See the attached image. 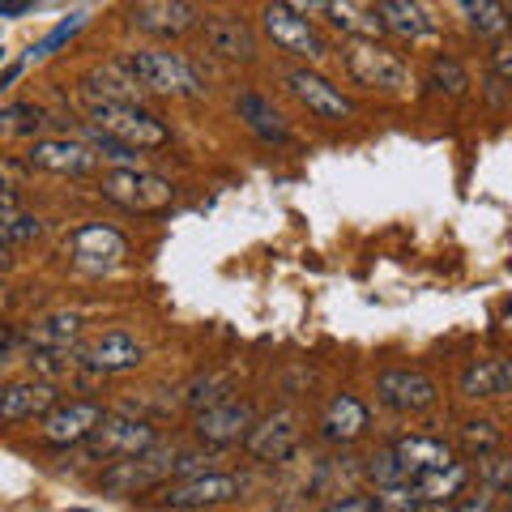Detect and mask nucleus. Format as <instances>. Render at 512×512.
I'll list each match as a JSON object with an SVG mask.
<instances>
[{
    "label": "nucleus",
    "mask_w": 512,
    "mask_h": 512,
    "mask_svg": "<svg viewBox=\"0 0 512 512\" xmlns=\"http://www.w3.org/2000/svg\"><path fill=\"white\" fill-rule=\"evenodd\" d=\"M99 192L111 205H120L128 214H141V218L167 214L175 205L171 180H163V175H154L146 167H111L99 180Z\"/></svg>",
    "instance_id": "2"
},
{
    "label": "nucleus",
    "mask_w": 512,
    "mask_h": 512,
    "mask_svg": "<svg viewBox=\"0 0 512 512\" xmlns=\"http://www.w3.org/2000/svg\"><path fill=\"white\" fill-rule=\"evenodd\" d=\"M214 453H180V457H171V478H192V474H205L214 466Z\"/></svg>",
    "instance_id": "39"
},
{
    "label": "nucleus",
    "mask_w": 512,
    "mask_h": 512,
    "mask_svg": "<svg viewBox=\"0 0 512 512\" xmlns=\"http://www.w3.org/2000/svg\"><path fill=\"white\" fill-rule=\"evenodd\" d=\"M5 333H9V325H5V320H0V338H5Z\"/></svg>",
    "instance_id": "47"
},
{
    "label": "nucleus",
    "mask_w": 512,
    "mask_h": 512,
    "mask_svg": "<svg viewBox=\"0 0 512 512\" xmlns=\"http://www.w3.org/2000/svg\"><path fill=\"white\" fill-rule=\"evenodd\" d=\"M0 205H18V192H13L5 180H0Z\"/></svg>",
    "instance_id": "45"
},
{
    "label": "nucleus",
    "mask_w": 512,
    "mask_h": 512,
    "mask_svg": "<svg viewBox=\"0 0 512 512\" xmlns=\"http://www.w3.org/2000/svg\"><path fill=\"white\" fill-rule=\"evenodd\" d=\"M500 427H495L491 419H470L461 423V448H466V457H487L500 448Z\"/></svg>",
    "instance_id": "31"
},
{
    "label": "nucleus",
    "mask_w": 512,
    "mask_h": 512,
    "mask_svg": "<svg viewBox=\"0 0 512 512\" xmlns=\"http://www.w3.org/2000/svg\"><path fill=\"white\" fill-rule=\"evenodd\" d=\"M43 124V111L35 103H9L0 111V137H30Z\"/></svg>",
    "instance_id": "33"
},
{
    "label": "nucleus",
    "mask_w": 512,
    "mask_h": 512,
    "mask_svg": "<svg viewBox=\"0 0 512 512\" xmlns=\"http://www.w3.org/2000/svg\"><path fill=\"white\" fill-rule=\"evenodd\" d=\"M342 60H346V73L367 90L397 94L410 86V69L397 60V52H389V47L376 39H350L342 47Z\"/></svg>",
    "instance_id": "4"
},
{
    "label": "nucleus",
    "mask_w": 512,
    "mask_h": 512,
    "mask_svg": "<svg viewBox=\"0 0 512 512\" xmlns=\"http://www.w3.org/2000/svg\"><path fill=\"white\" fill-rule=\"evenodd\" d=\"M508 26H512V18H508Z\"/></svg>",
    "instance_id": "49"
},
{
    "label": "nucleus",
    "mask_w": 512,
    "mask_h": 512,
    "mask_svg": "<svg viewBox=\"0 0 512 512\" xmlns=\"http://www.w3.org/2000/svg\"><path fill=\"white\" fill-rule=\"evenodd\" d=\"M201 35H205V47L218 56V60H239V64H248L256 60V30L244 22V18H231V13H218V18H205L201 26Z\"/></svg>",
    "instance_id": "19"
},
{
    "label": "nucleus",
    "mask_w": 512,
    "mask_h": 512,
    "mask_svg": "<svg viewBox=\"0 0 512 512\" xmlns=\"http://www.w3.org/2000/svg\"><path fill=\"white\" fill-rule=\"evenodd\" d=\"M0 56H5V43H0Z\"/></svg>",
    "instance_id": "48"
},
{
    "label": "nucleus",
    "mask_w": 512,
    "mask_h": 512,
    "mask_svg": "<svg viewBox=\"0 0 512 512\" xmlns=\"http://www.w3.org/2000/svg\"><path fill=\"white\" fill-rule=\"evenodd\" d=\"M163 444L158 431L146 419H128V414H111L90 431V440H82L77 448H86L90 461H116V457H133V453H146V448Z\"/></svg>",
    "instance_id": "6"
},
{
    "label": "nucleus",
    "mask_w": 512,
    "mask_h": 512,
    "mask_svg": "<svg viewBox=\"0 0 512 512\" xmlns=\"http://www.w3.org/2000/svg\"><path fill=\"white\" fill-rule=\"evenodd\" d=\"M43 235V218L18 210V205H0V244L5 248H26Z\"/></svg>",
    "instance_id": "30"
},
{
    "label": "nucleus",
    "mask_w": 512,
    "mask_h": 512,
    "mask_svg": "<svg viewBox=\"0 0 512 512\" xmlns=\"http://www.w3.org/2000/svg\"><path fill=\"white\" fill-rule=\"evenodd\" d=\"M376 13H380L384 30H393V35H402L410 43L436 35V18H431V9L423 0H380Z\"/></svg>",
    "instance_id": "21"
},
{
    "label": "nucleus",
    "mask_w": 512,
    "mask_h": 512,
    "mask_svg": "<svg viewBox=\"0 0 512 512\" xmlns=\"http://www.w3.org/2000/svg\"><path fill=\"white\" fill-rule=\"evenodd\" d=\"M376 508L380 512H414V508H423V504H419V491H414L410 478H402V483L376 487Z\"/></svg>",
    "instance_id": "35"
},
{
    "label": "nucleus",
    "mask_w": 512,
    "mask_h": 512,
    "mask_svg": "<svg viewBox=\"0 0 512 512\" xmlns=\"http://www.w3.org/2000/svg\"><path fill=\"white\" fill-rule=\"evenodd\" d=\"M367 427H372V410L355 393H338L320 414V436L329 444H355L367 436Z\"/></svg>",
    "instance_id": "20"
},
{
    "label": "nucleus",
    "mask_w": 512,
    "mask_h": 512,
    "mask_svg": "<svg viewBox=\"0 0 512 512\" xmlns=\"http://www.w3.org/2000/svg\"><path fill=\"white\" fill-rule=\"evenodd\" d=\"M30 350H77L82 342V316L77 312H52L30 329Z\"/></svg>",
    "instance_id": "27"
},
{
    "label": "nucleus",
    "mask_w": 512,
    "mask_h": 512,
    "mask_svg": "<svg viewBox=\"0 0 512 512\" xmlns=\"http://www.w3.org/2000/svg\"><path fill=\"white\" fill-rule=\"evenodd\" d=\"M141 363H146V346L124 329H111L103 338H94L90 346L77 350V367H86L94 376H120V372H133Z\"/></svg>",
    "instance_id": "16"
},
{
    "label": "nucleus",
    "mask_w": 512,
    "mask_h": 512,
    "mask_svg": "<svg viewBox=\"0 0 512 512\" xmlns=\"http://www.w3.org/2000/svg\"><path fill=\"white\" fill-rule=\"evenodd\" d=\"M128 256V239L107 227V222H82L73 235H69V261L82 269V274H111L120 269Z\"/></svg>",
    "instance_id": "8"
},
{
    "label": "nucleus",
    "mask_w": 512,
    "mask_h": 512,
    "mask_svg": "<svg viewBox=\"0 0 512 512\" xmlns=\"http://www.w3.org/2000/svg\"><path fill=\"white\" fill-rule=\"evenodd\" d=\"M478 478H483V487L487 491H508L512 495V461L508 457H478Z\"/></svg>",
    "instance_id": "37"
},
{
    "label": "nucleus",
    "mask_w": 512,
    "mask_h": 512,
    "mask_svg": "<svg viewBox=\"0 0 512 512\" xmlns=\"http://www.w3.org/2000/svg\"><path fill=\"white\" fill-rule=\"evenodd\" d=\"M86 26V18H82V13H73V18H64L56 30H52V35H43L35 47H30V52H35V56H52L56 52V47H64V43H69L73 35H77V30H82Z\"/></svg>",
    "instance_id": "38"
},
{
    "label": "nucleus",
    "mask_w": 512,
    "mask_h": 512,
    "mask_svg": "<svg viewBox=\"0 0 512 512\" xmlns=\"http://www.w3.org/2000/svg\"><path fill=\"white\" fill-rule=\"evenodd\" d=\"M60 402L56 380H18L0 389V423H35Z\"/></svg>",
    "instance_id": "18"
},
{
    "label": "nucleus",
    "mask_w": 512,
    "mask_h": 512,
    "mask_svg": "<svg viewBox=\"0 0 512 512\" xmlns=\"http://www.w3.org/2000/svg\"><path fill=\"white\" fill-rule=\"evenodd\" d=\"M82 94L86 103H137L141 86L133 82V73L124 69V64H99V69H90L82 77Z\"/></svg>",
    "instance_id": "22"
},
{
    "label": "nucleus",
    "mask_w": 512,
    "mask_h": 512,
    "mask_svg": "<svg viewBox=\"0 0 512 512\" xmlns=\"http://www.w3.org/2000/svg\"><path fill=\"white\" fill-rule=\"evenodd\" d=\"M376 508V495H342V500H329V512H367Z\"/></svg>",
    "instance_id": "41"
},
{
    "label": "nucleus",
    "mask_w": 512,
    "mask_h": 512,
    "mask_svg": "<svg viewBox=\"0 0 512 512\" xmlns=\"http://www.w3.org/2000/svg\"><path fill=\"white\" fill-rule=\"evenodd\" d=\"M491 69H495V77H500L504 86H512V43H508V39H504V43H495Z\"/></svg>",
    "instance_id": "40"
},
{
    "label": "nucleus",
    "mask_w": 512,
    "mask_h": 512,
    "mask_svg": "<svg viewBox=\"0 0 512 512\" xmlns=\"http://www.w3.org/2000/svg\"><path fill=\"white\" fill-rule=\"evenodd\" d=\"M107 419L103 402H90V397H77V402H56L43 414L39 436L47 448H77L82 440H90V431Z\"/></svg>",
    "instance_id": "11"
},
{
    "label": "nucleus",
    "mask_w": 512,
    "mask_h": 512,
    "mask_svg": "<svg viewBox=\"0 0 512 512\" xmlns=\"http://www.w3.org/2000/svg\"><path fill=\"white\" fill-rule=\"evenodd\" d=\"M393 453H397V461H402L406 478L427 474V470H444V466L457 461L453 448H448L444 440H436V436H402L393 444Z\"/></svg>",
    "instance_id": "25"
},
{
    "label": "nucleus",
    "mask_w": 512,
    "mask_h": 512,
    "mask_svg": "<svg viewBox=\"0 0 512 512\" xmlns=\"http://www.w3.org/2000/svg\"><path fill=\"white\" fill-rule=\"evenodd\" d=\"M26 163L39 167L47 175H69V180H86V175L99 171V150L86 146L77 137H43L26 150Z\"/></svg>",
    "instance_id": "13"
},
{
    "label": "nucleus",
    "mask_w": 512,
    "mask_h": 512,
    "mask_svg": "<svg viewBox=\"0 0 512 512\" xmlns=\"http://www.w3.org/2000/svg\"><path fill=\"white\" fill-rule=\"evenodd\" d=\"M286 90H291L316 120H350L355 116V103H350L346 94L329 82V77H320L312 69H291L286 73Z\"/></svg>",
    "instance_id": "17"
},
{
    "label": "nucleus",
    "mask_w": 512,
    "mask_h": 512,
    "mask_svg": "<svg viewBox=\"0 0 512 512\" xmlns=\"http://www.w3.org/2000/svg\"><path fill=\"white\" fill-rule=\"evenodd\" d=\"M227 389H231L227 376H201V380L188 384V397H184V402H188L192 410H201V406L222 402V397H227Z\"/></svg>",
    "instance_id": "36"
},
{
    "label": "nucleus",
    "mask_w": 512,
    "mask_h": 512,
    "mask_svg": "<svg viewBox=\"0 0 512 512\" xmlns=\"http://www.w3.org/2000/svg\"><path fill=\"white\" fill-rule=\"evenodd\" d=\"M265 35H269V43L278 47V52H286V56H295V60H308V64H316V60H325L329 56V43H325V35L312 26V18H303V13H295V9H286L282 0H274L265 13Z\"/></svg>",
    "instance_id": "7"
},
{
    "label": "nucleus",
    "mask_w": 512,
    "mask_h": 512,
    "mask_svg": "<svg viewBox=\"0 0 512 512\" xmlns=\"http://www.w3.org/2000/svg\"><path fill=\"white\" fill-rule=\"evenodd\" d=\"M235 116L244 120L248 133H256L265 146H286V141H291V128H286L282 111L269 99H261V94H239V99H235Z\"/></svg>",
    "instance_id": "23"
},
{
    "label": "nucleus",
    "mask_w": 512,
    "mask_h": 512,
    "mask_svg": "<svg viewBox=\"0 0 512 512\" xmlns=\"http://www.w3.org/2000/svg\"><path fill=\"white\" fill-rule=\"evenodd\" d=\"M86 133L116 141V146L137 150V154H154L171 141V128L158 120L154 111L137 107V103H94L86 116Z\"/></svg>",
    "instance_id": "1"
},
{
    "label": "nucleus",
    "mask_w": 512,
    "mask_h": 512,
    "mask_svg": "<svg viewBox=\"0 0 512 512\" xmlns=\"http://www.w3.org/2000/svg\"><path fill=\"white\" fill-rule=\"evenodd\" d=\"M410 483H414V491H419L423 508H444V504H453V495H461V487L470 483V470L461 466V461H453V466H444V470L414 474Z\"/></svg>",
    "instance_id": "26"
},
{
    "label": "nucleus",
    "mask_w": 512,
    "mask_h": 512,
    "mask_svg": "<svg viewBox=\"0 0 512 512\" xmlns=\"http://www.w3.org/2000/svg\"><path fill=\"white\" fill-rule=\"evenodd\" d=\"M171 483V453L167 448H146L133 457H116L111 466L99 474V491L107 495H146Z\"/></svg>",
    "instance_id": "5"
},
{
    "label": "nucleus",
    "mask_w": 512,
    "mask_h": 512,
    "mask_svg": "<svg viewBox=\"0 0 512 512\" xmlns=\"http://www.w3.org/2000/svg\"><path fill=\"white\" fill-rule=\"evenodd\" d=\"M282 5L295 9V13H303V18H325L329 0H282Z\"/></svg>",
    "instance_id": "42"
},
{
    "label": "nucleus",
    "mask_w": 512,
    "mask_h": 512,
    "mask_svg": "<svg viewBox=\"0 0 512 512\" xmlns=\"http://www.w3.org/2000/svg\"><path fill=\"white\" fill-rule=\"evenodd\" d=\"M376 397L397 414H427L440 402V384L414 367H389L376 376Z\"/></svg>",
    "instance_id": "14"
},
{
    "label": "nucleus",
    "mask_w": 512,
    "mask_h": 512,
    "mask_svg": "<svg viewBox=\"0 0 512 512\" xmlns=\"http://www.w3.org/2000/svg\"><path fill=\"white\" fill-rule=\"evenodd\" d=\"M18 73H22V60H13V64H9V69H5V73H0V90H5L9 82H18Z\"/></svg>",
    "instance_id": "44"
},
{
    "label": "nucleus",
    "mask_w": 512,
    "mask_h": 512,
    "mask_svg": "<svg viewBox=\"0 0 512 512\" xmlns=\"http://www.w3.org/2000/svg\"><path fill=\"white\" fill-rule=\"evenodd\" d=\"M461 397H508L512 393V359H478L457 376Z\"/></svg>",
    "instance_id": "24"
},
{
    "label": "nucleus",
    "mask_w": 512,
    "mask_h": 512,
    "mask_svg": "<svg viewBox=\"0 0 512 512\" xmlns=\"http://www.w3.org/2000/svg\"><path fill=\"white\" fill-rule=\"evenodd\" d=\"M128 26L150 39H184L201 26V9L197 0H133Z\"/></svg>",
    "instance_id": "9"
},
{
    "label": "nucleus",
    "mask_w": 512,
    "mask_h": 512,
    "mask_svg": "<svg viewBox=\"0 0 512 512\" xmlns=\"http://www.w3.org/2000/svg\"><path fill=\"white\" fill-rule=\"evenodd\" d=\"M325 18H333V26L346 30L350 39H380L384 35L376 5H363V0H329Z\"/></svg>",
    "instance_id": "28"
},
{
    "label": "nucleus",
    "mask_w": 512,
    "mask_h": 512,
    "mask_svg": "<svg viewBox=\"0 0 512 512\" xmlns=\"http://www.w3.org/2000/svg\"><path fill=\"white\" fill-rule=\"evenodd\" d=\"M457 13L466 18V26L474 30V35L483 39H500L508 30V9L504 0H453Z\"/></svg>",
    "instance_id": "29"
},
{
    "label": "nucleus",
    "mask_w": 512,
    "mask_h": 512,
    "mask_svg": "<svg viewBox=\"0 0 512 512\" xmlns=\"http://www.w3.org/2000/svg\"><path fill=\"white\" fill-rule=\"evenodd\" d=\"M299 440H303V427H299V414L295 410H274L265 419H256L252 431L244 436V448L252 461L261 466H282L299 453Z\"/></svg>",
    "instance_id": "10"
},
{
    "label": "nucleus",
    "mask_w": 512,
    "mask_h": 512,
    "mask_svg": "<svg viewBox=\"0 0 512 512\" xmlns=\"http://www.w3.org/2000/svg\"><path fill=\"white\" fill-rule=\"evenodd\" d=\"M9 252H13V248H5V244H0V274H5V269L13 265V256H9Z\"/></svg>",
    "instance_id": "46"
},
{
    "label": "nucleus",
    "mask_w": 512,
    "mask_h": 512,
    "mask_svg": "<svg viewBox=\"0 0 512 512\" xmlns=\"http://www.w3.org/2000/svg\"><path fill=\"white\" fill-rule=\"evenodd\" d=\"M30 9V0H0V18H22Z\"/></svg>",
    "instance_id": "43"
},
{
    "label": "nucleus",
    "mask_w": 512,
    "mask_h": 512,
    "mask_svg": "<svg viewBox=\"0 0 512 512\" xmlns=\"http://www.w3.org/2000/svg\"><path fill=\"white\" fill-rule=\"evenodd\" d=\"M124 69L133 73L141 90L163 94V99H197V94H205V77L175 52H133L124 60Z\"/></svg>",
    "instance_id": "3"
},
{
    "label": "nucleus",
    "mask_w": 512,
    "mask_h": 512,
    "mask_svg": "<svg viewBox=\"0 0 512 512\" xmlns=\"http://www.w3.org/2000/svg\"><path fill=\"white\" fill-rule=\"evenodd\" d=\"M244 495V478L235 474H192V478H175L167 483L163 504L167 508H184V512H197V508H222V504H235Z\"/></svg>",
    "instance_id": "12"
},
{
    "label": "nucleus",
    "mask_w": 512,
    "mask_h": 512,
    "mask_svg": "<svg viewBox=\"0 0 512 512\" xmlns=\"http://www.w3.org/2000/svg\"><path fill=\"white\" fill-rule=\"evenodd\" d=\"M431 86H436L440 94H448V99H461V94L470 90V73L461 69L453 56H436L431 60Z\"/></svg>",
    "instance_id": "32"
},
{
    "label": "nucleus",
    "mask_w": 512,
    "mask_h": 512,
    "mask_svg": "<svg viewBox=\"0 0 512 512\" xmlns=\"http://www.w3.org/2000/svg\"><path fill=\"white\" fill-rule=\"evenodd\" d=\"M363 474H367V483H372V487H389V483H402V478H406V470H402V461H397L393 448H380V453L367 457Z\"/></svg>",
    "instance_id": "34"
},
{
    "label": "nucleus",
    "mask_w": 512,
    "mask_h": 512,
    "mask_svg": "<svg viewBox=\"0 0 512 512\" xmlns=\"http://www.w3.org/2000/svg\"><path fill=\"white\" fill-rule=\"evenodd\" d=\"M192 414H197V419H192V431H197V440L210 444V448L239 444L252 431V423H256L252 402H235V397H222V402L201 406V410H192Z\"/></svg>",
    "instance_id": "15"
}]
</instances>
